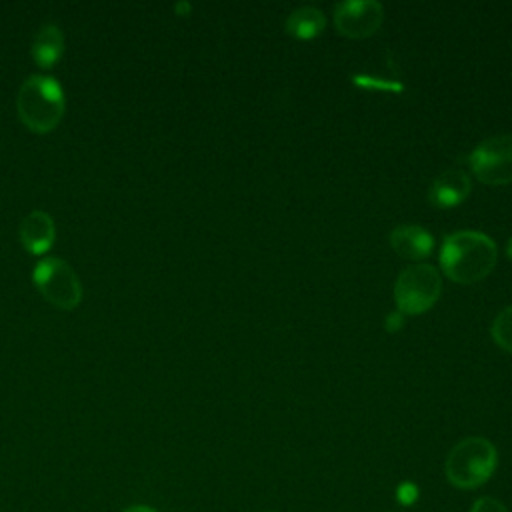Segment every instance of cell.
Returning <instances> with one entry per match:
<instances>
[{"label": "cell", "instance_id": "ac0fdd59", "mask_svg": "<svg viewBox=\"0 0 512 512\" xmlns=\"http://www.w3.org/2000/svg\"><path fill=\"white\" fill-rule=\"evenodd\" d=\"M176 10H180V12H188V10H190V4H178V6H176Z\"/></svg>", "mask_w": 512, "mask_h": 512}, {"label": "cell", "instance_id": "5b68a950", "mask_svg": "<svg viewBox=\"0 0 512 512\" xmlns=\"http://www.w3.org/2000/svg\"><path fill=\"white\" fill-rule=\"evenodd\" d=\"M32 280L40 294L60 310H74L82 300L80 278L62 258H42L32 270Z\"/></svg>", "mask_w": 512, "mask_h": 512}, {"label": "cell", "instance_id": "9a60e30c", "mask_svg": "<svg viewBox=\"0 0 512 512\" xmlns=\"http://www.w3.org/2000/svg\"><path fill=\"white\" fill-rule=\"evenodd\" d=\"M396 498H398L400 504L410 506V504H414L418 500V488L412 482H402L398 486V490H396Z\"/></svg>", "mask_w": 512, "mask_h": 512}, {"label": "cell", "instance_id": "9c48e42d", "mask_svg": "<svg viewBox=\"0 0 512 512\" xmlns=\"http://www.w3.org/2000/svg\"><path fill=\"white\" fill-rule=\"evenodd\" d=\"M472 190L470 176L460 168H448L434 178L428 190V198L438 208H452L460 204Z\"/></svg>", "mask_w": 512, "mask_h": 512}, {"label": "cell", "instance_id": "3957f363", "mask_svg": "<svg viewBox=\"0 0 512 512\" xmlns=\"http://www.w3.org/2000/svg\"><path fill=\"white\" fill-rule=\"evenodd\" d=\"M494 444L482 436H468L452 446L446 458V476L452 486L470 490L482 486L496 470Z\"/></svg>", "mask_w": 512, "mask_h": 512}, {"label": "cell", "instance_id": "6da1fadb", "mask_svg": "<svg viewBox=\"0 0 512 512\" xmlns=\"http://www.w3.org/2000/svg\"><path fill=\"white\" fill-rule=\"evenodd\" d=\"M438 258L450 280L474 284L492 272L498 248L490 236L478 230H458L444 238Z\"/></svg>", "mask_w": 512, "mask_h": 512}, {"label": "cell", "instance_id": "277c9868", "mask_svg": "<svg viewBox=\"0 0 512 512\" xmlns=\"http://www.w3.org/2000/svg\"><path fill=\"white\" fill-rule=\"evenodd\" d=\"M442 292L440 272L430 264H414L400 272L394 284V300L400 314H422Z\"/></svg>", "mask_w": 512, "mask_h": 512}, {"label": "cell", "instance_id": "5bb4252c", "mask_svg": "<svg viewBox=\"0 0 512 512\" xmlns=\"http://www.w3.org/2000/svg\"><path fill=\"white\" fill-rule=\"evenodd\" d=\"M470 512H508V508L498 498L482 496L472 504Z\"/></svg>", "mask_w": 512, "mask_h": 512}, {"label": "cell", "instance_id": "30bf717a", "mask_svg": "<svg viewBox=\"0 0 512 512\" xmlns=\"http://www.w3.org/2000/svg\"><path fill=\"white\" fill-rule=\"evenodd\" d=\"M390 246L402 258L420 260L432 252L434 238L418 224H400L390 232Z\"/></svg>", "mask_w": 512, "mask_h": 512}, {"label": "cell", "instance_id": "e0dca14e", "mask_svg": "<svg viewBox=\"0 0 512 512\" xmlns=\"http://www.w3.org/2000/svg\"><path fill=\"white\" fill-rule=\"evenodd\" d=\"M124 512H158L154 510L152 506H144V504H134V506H128Z\"/></svg>", "mask_w": 512, "mask_h": 512}, {"label": "cell", "instance_id": "8992f818", "mask_svg": "<svg viewBox=\"0 0 512 512\" xmlns=\"http://www.w3.org/2000/svg\"><path fill=\"white\" fill-rule=\"evenodd\" d=\"M474 176L490 186L512 182V134L490 136L476 144L468 156Z\"/></svg>", "mask_w": 512, "mask_h": 512}, {"label": "cell", "instance_id": "ba28073f", "mask_svg": "<svg viewBox=\"0 0 512 512\" xmlns=\"http://www.w3.org/2000/svg\"><path fill=\"white\" fill-rule=\"evenodd\" d=\"M18 236H20V242L26 252H30L34 256L46 254L52 248L54 238H56V228H54L52 216L44 210L28 212L20 222Z\"/></svg>", "mask_w": 512, "mask_h": 512}, {"label": "cell", "instance_id": "8fae6325", "mask_svg": "<svg viewBox=\"0 0 512 512\" xmlns=\"http://www.w3.org/2000/svg\"><path fill=\"white\" fill-rule=\"evenodd\" d=\"M30 54H32L34 62L40 68H44V70L54 68L56 62L64 54V34H62V30L56 24H44L36 32V36L32 38Z\"/></svg>", "mask_w": 512, "mask_h": 512}, {"label": "cell", "instance_id": "7c38bea8", "mask_svg": "<svg viewBox=\"0 0 512 512\" xmlns=\"http://www.w3.org/2000/svg\"><path fill=\"white\" fill-rule=\"evenodd\" d=\"M326 18L314 6H300L286 18V32L298 40H310L324 30Z\"/></svg>", "mask_w": 512, "mask_h": 512}, {"label": "cell", "instance_id": "d6986e66", "mask_svg": "<svg viewBox=\"0 0 512 512\" xmlns=\"http://www.w3.org/2000/svg\"><path fill=\"white\" fill-rule=\"evenodd\" d=\"M506 252H508V256H510V260H512V238L508 240V246H506Z\"/></svg>", "mask_w": 512, "mask_h": 512}, {"label": "cell", "instance_id": "4fadbf2b", "mask_svg": "<svg viewBox=\"0 0 512 512\" xmlns=\"http://www.w3.org/2000/svg\"><path fill=\"white\" fill-rule=\"evenodd\" d=\"M492 338L498 346L512 352V306L500 310L492 322Z\"/></svg>", "mask_w": 512, "mask_h": 512}, {"label": "cell", "instance_id": "2e32d148", "mask_svg": "<svg viewBox=\"0 0 512 512\" xmlns=\"http://www.w3.org/2000/svg\"><path fill=\"white\" fill-rule=\"evenodd\" d=\"M402 324H404V320H402V314H400V312H394V314H388V316H386V330H388V332H396Z\"/></svg>", "mask_w": 512, "mask_h": 512}, {"label": "cell", "instance_id": "52a82bcc", "mask_svg": "<svg viewBox=\"0 0 512 512\" xmlns=\"http://www.w3.org/2000/svg\"><path fill=\"white\" fill-rule=\"evenodd\" d=\"M384 20V8L376 0H346L336 4L334 24L340 34L366 38L374 34Z\"/></svg>", "mask_w": 512, "mask_h": 512}, {"label": "cell", "instance_id": "7a4b0ae2", "mask_svg": "<svg viewBox=\"0 0 512 512\" xmlns=\"http://www.w3.org/2000/svg\"><path fill=\"white\" fill-rule=\"evenodd\" d=\"M16 110L28 130L36 134L52 132L66 110V98L60 82L46 74L28 76L18 90Z\"/></svg>", "mask_w": 512, "mask_h": 512}]
</instances>
